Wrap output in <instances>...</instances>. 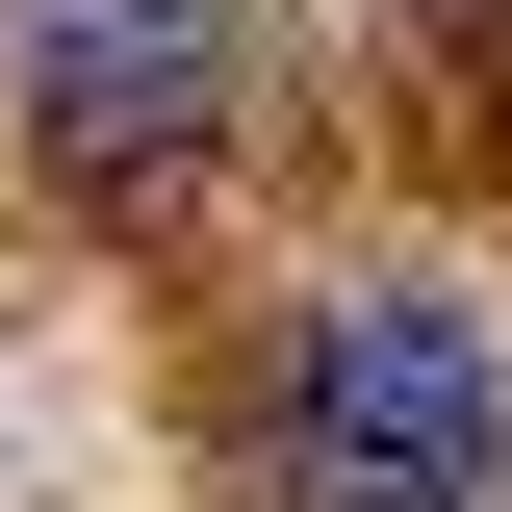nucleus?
<instances>
[{
	"mask_svg": "<svg viewBox=\"0 0 512 512\" xmlns=\"http://www.w3.org/2000/svg\"><path fill=\"white\" fill-rule=\"evenodd\" d=\"M282 436H308V512H512V384L461 308H308Z\"/></svg>",
	"mask_w": 512,
	"mask_h": 512,
	"instance_id": "1",
	"label": "nucleus"
},
{
	"mask_svg": "<svg viewBox=\"0 0 512 512\" xmlns=\"http://www.w3.org/2000/svg\"><path fill=\"white\" fill-rule=\"evenodd\" d=\"M0 77H26V128H52V180H180L205 103H231V0H0Z\"/></svg>",
	"mask_w": 512,
	"mask_h": 512,
	"instance_id": "2",
	"label": "nucleus"
}]
</instances>
